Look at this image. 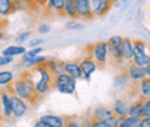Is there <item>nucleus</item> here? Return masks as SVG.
Wrapping results in <instances>:
<instances>
[{
  "label": "nucleus",
  "mask_w": 150,
  "mask_h": 127,
  "mask_svg": "<svg viewBox=\"0 0 150 127\" xmlns=\"http://www.w3.org/2000/svg\"><path fill=\"white\" fill-rule=\"evenodd\" d=\"M7 90H9V92L23 98L29 104H36L40 98L38 95L36 90H35V84H33L30 71H25L23 74H20L18 78H15V81L10 84V87Z\"/></svg>",
  "instance_id": "1"
},
{
  "label": "nucleus",
  "mask_w": 150,
  "mask_h": 127,
  "mask_svg": "<svg viewBox=\"0 0 150 127\" xmlns=\"http://www.w3.org/2000/svg\"><path fill=\"white\" fill-rule=\"evenodd\" d=\"M32 71L36 74V75H39L38 79H35V78L32 77L38 95H39V97L46 95V94L51 91V88L54 87V75L51 74V71L48 70V67H46L45 64H40V65L35 67Z\"/></svg>",
  "instance_id": "2"
},
{
  "label": "nucleus",
  "mask_w": 150,
  "mask_h": 127,
  "mask_svg": "<svg viewBox=\"0 0 150 127\" xmlns=\"http://www.w3.org/2000/svg\"><path fill=\"white\" fill-rule=\"evenodd\" d=\"M107 45H108V59L112 62V65L120 67V64H124L126 61L123 59V36L112 35L107 40Z\"/></svg>",
  "instance_id": "3"
},
{
  "label": "nucleus",
  "mask_w": 150,
  "mask_h": 127,
  "mask_svg": "<svg viewBox=\"0 0 150 127\" xmlns=\"http://www.w3.org/2000/svg\"><path fill=\"white\" fill-rule=\"evenodd\" d=\"M133 62L140 67H146L150 62V46L142 39L133 40Z\"/></svg>",
  "instance_id": "4"
},
{
  "label": "nucleus",
  "mask_w": 150,
  "mask_h": 127,
  "mask_svg": "<svg viewBox=\"0 0 150 127\" xmlns=\"http://www.w3.org/2000/svg\"><path fill=\"white\" fill-rule=\"evenodd\" d=\"M88 55L95 61V64L103 68L108 62V45L107 40H100L95 42L91 46H88Z\"/></svg>",
  "instance_id": "5"
},
{
  "label": "nucleus",
  "mask_w": 150,
  "mask_h": 127,
  "mask_svg": "<svg viewBox=\"0 0 150 127\" xmlns=\"http://www.w3.org/2000/svg\"><path fill=\"white\" fill-rule=\"evenodd\" d=\"M54 87L62 94H74L76 91V79L68 74L62 72L54 77Z\"/></svg>",
  "instance_id": "6"
},
{
  "label": "nucleus",
  "mask_w": 150,
  "mask_h": 127,
  "mask_svg": "<svg viewBox=\"0 0 150 127\" xmlns=\"http://www.w3.org/2000/svg\"><path fill=\"white\" fill-rule=\"evenodd\" d=\"M10 109H12V117L20 118V117H23L28 113L29 104L23 98H20V97L10 92Z\"/></svg>",
  "instance_id": "7"
},
{
  "label": "nucleus",
  "mask_w": 150,
  "mask_h": 127,
  "mask_svg": "<svg viewBox=\"0 0 150 127\" xmlns=\"http://www.w3.org/2000/svg\"><path fill=\"white\" fill-rule=\"evenodd\" d=\"M78 64H79V67H81L82 78H84L85 81H90V79H91V75H93V74L97 71V68H98V65L95 64V61L87 54L85 56H82V58L78 61Z\"/></svg>",
  "instance_id": "8"
},
{
  "label": "nucleus",
  "mask_w": 150,
  "mask_h": 127,
  "mask_svg": "<svg viewBox=\"0 0 150 127\" xmlns=\"http://www.w3.org/2000/svg\"><path fill=\"white\" fill-rule=\"evenodd\" d=\"M76 4V13L78 19L82 22H90L94 19L93 9H91V0H75Z\"/></svg>",
  "instance_id": "9"
},
{
  "label": "nucleus",
  "mask_w": 150,
  "mask_h": 127,
  "mask_svg": "<svg viewBox=\"0 0 150 127\" xmlns=\"http://www.w3.org/2000/svg\"><path fill=\"white\" fill-rule=\"evenodd\" d=\"M112 4H114L112 0H91V9H93L94 18L105 16L110 12Z\"/></svg>",
  "instance_id": "10"
},
{
  "label": "nucleus",
  "mask_w": 150,
  "mask_h": 127,
  "mask_svg": "<svg viewBox=\"0 0 150 127\" xmlns=\"http://www.w3.org/2000/svg\"><path fill=\"white\" fill-rule=\"evenodd\" d=\"M0 114L1 120L12 117V109H10V92L9 90H0Z\"/></svg>",
  "instance_id": "11"
},
{
  "label": "nucleus",
  "mask_w": 150,
  "mask_h": 127,
  "mask_svg": "<svg viewBox=\"0 0 150 127\" xmlns=\"http://www.w3.org/2000/svg\"><path fill=\"white\" fill-rule=\"evenodd\" d=\"M126 74L129 75V78H130V81L133 84H137L139 81H142L146 77L144 68L140 67V65H136L134 62H131L126 67Z\"/></svg>",
  "instance_id": "12"
},
{
  "label": "nucleus",
  "mask_w": 150,
  "mask_h": 127,
  "mask_svg": "<svg viewBox=\"0 0 150 127\" xmlns=\"http://www.w3.org/2000/svg\"><path fill=\"white\" fill-rule=\"evenodd\" d=\"M64 72L71 75L76 81L82 78V72H81V67L78 64V61H65L64 62Z\"/></svg>",
  "instance_id": "13"
},
{
  "label": "nucleus",
  "mask_w": 150,
  "mask_h": 127,
  "mask_svg": "<svg viewBox=\"0 0 150 127\" xmlns=\"http://www.w3.org/2000/svg\"><path fill=\"white\" fill-rule=\"evenodd\" d=\"M39 120L45 123L48 127H65V118L56 114H45Z\"/></svg>",
  "instance_id": "14"
},
{
  "label": "nucleus",
  "mask_w": 150,
  "mask_h": 127,
  "mask_svg": "<svg viewBox=\"0 0 150 127\" xmlns=\"http://www.w3.org/2000/svg\"><path fill=\"white\" fill-rule=\"evenodd\" d=\"M112 114L117 116V117H124L127 116V111H129V103L124 100V98H117L111 106Z\"/></svg>",
  "instance_id": "15"
},
{
  "label": "nucleus",
  "mask_w": 150,
  "mask_h": 127,
  "mask_svg": "<svg viewBox=\"0 0 150 127\" xmlns=\"http://www.w3.org/2000/svg\"><path fill=\"white\" fill-rule=\"evenodd\" d=\"M46 56H43V55H38L35 58H29V59H22V68L25 70V71H29V70H33L35 67L38 65H40V64H45L46 62Z\"/></svg>",
  "instance_id": "16"
},
{
  "label": "nucleus",
  "mask_w": 150,
  "mask_h": 127,
  "mask_svg": "<svg viewBox=\"0 0 150 127\" xmlns=\"http://www.w3.org/2000/svg\"><path fill=\"white\" fill-rule=\"evenodd\" d=\"M64 3L65 0H46L45 7L51 15H64Z\"/></svg>",
  "instance_id": "17"
},
{
  "label": "nucleus",
  "mask_w": 150,
  "mask_h": 127,
  "mask_svg": "<svg viewBox=\"0 0 150 127\" xmlns=\"http://www.w3.org/2000/svg\"><path fill=\"white\" fill-rule=\"evenodd\" d=\"M112 116V110L108 106H100L97 109H94V111L91 113V118L93 120H104Z\"/></svg>",
  "instance_id": "18"
},
{
  "label": "nucleus",
  "mask_w": 150,
  "mask_h": 127,
  "mask_svg": "<svg viewBox=\"0 0 150 127\" xmlns=\"http://www.w3.org/2000/svg\"><path fill=\"white\" fill-rule=\"evenodd\" d=\"M15 74L10 70H0V88L1 90H7L10 87V84L15 81Z\"/></svg>",
  "instance_id": "19"
},
{
  "label": "nucleus",
  "mask_w": 150,
  "mask_h": 127,
  "mask_svg": "<svg viewBox=\"0 0 150 127\" xmlns=\"http://www.w3.org/2000/svg\"><path fill=\"white\" fill-rule=\"evenodd\" d=\"M28 49H26V46H23V45H10V46H6L4 49H3V52L1 55H4V56H10V58H15V56H22V55L25 54Z\"/></svg>",
  "instance_id": "20"
},
{
  "label": "nucleus",
  "mask_w": 150,
  "mask_h": 127,
  "mask_svg": "<svg viewBox=\"0 0 150 127\" xmlns=\"http://www.w3.org/2000/svg\"><path fill=\"white\" fill-rule=\"evenodd\" d=\"M16 12V1L13 0H0V16L6 18Z\"/></svg>",
  "instance_id": "21"
},
{
  "label": "nucleus",
  "mask_w": 150,
  "mask_h": 127,
  "mask_svg": "<svg viewBox=\"0 0 150 127\" xmlns=\"http://www.w3.org/2000/svg\"><path fill=\"white\" fill-rule=\"evenodd\" d=\"M45 65L48 67V70L51 71V74L55 77L59 74L64 72V61H58V59H52V58H48Z\"/></svg>",
  "instance_id": "22"
},
{
  "label": "nucleus",
  "mask_w": 150,
  "mask_h": 127,
  "mask_svg": "<svg viewBox=\"0 0 150 127\" xmlns=\"http://www.w3.org/2000/svg\"><path fill=\"white\" fill-rule=\"evenodd\" d=\"M137 92L142 98H150V77H144L137 82Z\"/></svg>",
  "instance_id": "23"
},
{
  "label": "nucleus",
  "mask_w": 150,
  "mask_h": 127,
  "mask_svg": "<svg viewBox=\"0 0 150 127\" xmlns=\"http://www.w3.org/2000/svg\"><path fill=\"white\" fill-rule=\"evenodd\" d=\"M130 82L131 81H130V78H129V75L126 74V71H123V70L114 77V87H115L117 90H123V88L129 87Z\"/></svg>",
  "instance_id": "24"
},
{
  "label": "nucleus",
  "mask_w": 150,
  "mask_h": 127,
  "mask_svg": "<svg viewBox=\"0 0 150 127\" xmlns=\"http://www.w3.org/2000/svg\"><path fill=\"white\" fill-rule=\"evenodd\" d=\"M123 59L126 62L133 61V39L123 38Z\"/></svg>",
  "instance_id": "25"
},
{
  "label": "nucleus",
  "mask_w": 150,
  "mask_h": 127,
  "mask_svg": "<svg viewBox=\"0 0 150 127\" xmlns=\"http://www.w3.org/2000/svg\"><path fill=\"white\" fill-rule=\"evenodd\" d=\"M64 15L69 19H78L75 0H65V3H64Z\"/></svg>",
  "instance_id": "26"
},
{
  "label": "nucleus",
  "mask_w": 150,
  "mask_h": 127,
  "mask_svg": "<svg viewBox=\"0 0 150 127\" xmlns=\"http://www.w3.org/2000/svg\"><path fill=\"white\" fill-rule=\"evenodd\" d=\"M142 106H143V98L139 97L136 101H133L131 104H129V111H127V116L130 117H140V113H142ZM142 118V117H140Z\"/></svg>",
  "instance_id": "27"
},
{
  "label": "nucleus",
  "mask_w": 150,
  "mask_h": 127,
  "mask_svg": "<svg viewBox=\"0 0 150 127\" xmlns=\"http://www.w3.org/2000/svg\"><path fill=\"white\" fill-rule=\"evenodd\" d=\"M140 117H130V116H124V117H118L117 127H136L140 123Z\"/></svg>",
  "instance_id": "28"
},
{
  "label": "nucleus",
  "mask_w": 150,
  "mask_h": 127,
  "mask_svg": "<svg viewBox=\"0 0 150 127\" xmlns=\"http://www.w3.org/2000/svg\"><path fill=\"white\" fill-rule=\"evenodd\" d=\"M43 52V48L42 46H38V48H29V51H26L25 54L22 55V59H29V58H35L38 55H40Z\"/></svg>",
  "instance_id": "29"
},
{
  "label": "nucleus",
  "mask_w": 150,
  "mask_h": 127,
  "mask_svg": "<svg viewBox=\"0 0 150 127\" xmlns=\"http://www.w3.org/2000/svg\"><path fill=\"white\" fill-rule=\"evenodd\" d=\"M82 28H84V23L79 22V19H69V22L67 23L68 31H81Z\"/></svg>",
  "instance_id": "30"
},
{
  "label": "nucleus",
  "mask_w": 150,
  "mask_h": 127,
  "mask_svg": "<svg viewBox=\"0 0 150 127\" xmlns=\"http://www.w3.org/2000/svg\"><path fill=\"white\" fill-rule=\"evenodd\" d=\"M101 127H117V121H118V117L112 114L111 117L108 118H104V120H98Z\"/></svg>",
  "instance_id": "31"
},
{
  "label": "nucleus",
  "mask_w": 150,
  "mask_h": 127,
  "mask_svg": "<svg viewBox=\"0 0 150 127\" xmlns=\"http://www.w3.org/2000/svg\"><path fill=\"white\" fill-rule=\"evenodd\" d=\"M30 36H32V32H30V31H25V32L19 33L18 36H16V43H18V45H23V43L29 42Z\"/></svg>",
  "instance_id": "32"
},
{
  "label": "nucleus",
  "mask_w": 150,
  "mask_h": 127,
  "mask_svg": "<svg viewBox=\"0 0 150 127\" xmlns=\"http://www.w3.org/2000/svg\"><path fill=\"white\" fill-rule=\"evenodd\" d=\"M140 117H150V98H143Z\"/></svg>",
  "instance_id": "33"
},
{
  "label": "nucleus",
  "mask_w": 150,
  "mask_h": 127,
  "mask_svg": "<svg viewBox=\"0 0 150 127\" xmlns=\"http://www.w3.org/2000/svg\"><path fill=\"white\" fill-rule=\"evenodd\" d=\"M12 64H13V58L0 55V70L4 68V67H7V65H12Z\"/></svg>",
  "instance_id": "34"
},
{
  "label": "nucleus",
  "mask_w": 150,
  "mask_h": 127,
  "mask_svg": "<svg viewBox=\"0 0 150 127\" xmlns=\"http://www.w3.org/2000/svg\"><path fill=\"white\" fill-rule=\"evenodd\" d=\"M65 127H81V123L74 117H69L65 118Z\"/></svg>",
  "instance_id": "35"
},
{
  "label": "nucleus",
  "mask_w": 150,
  "mask_h": 127,
  "mask_svg": "<svg viewBox=\"0 0 150 127\" xmlns=\"http://www.w3.org/2000/svg\"><path fill=\"white\" fill-rule=\"evenodd\" d=\"M38 32H39L40 35H46V33L51 32V26H49L48 23H40V25L38 26Z\"/></svg>",
  "instance_id": "36"
},
{
  "label": "nucleus",
  "mask_w": 150,
  "mask_h": 127,
  "mask_svg": "<svg viewBox=\"0 0 150 127\" xmlns=\"http://www.w3.org/2000/svg\"><path fill=\"white\" fill-rule=\"evenodd\" d=\"M29 48H38V46H42L43 43V39L42 38H35V39H29Z\"/></svg>",
  "instance_id": "37"
},
{
  "label": "nucleus",
  "mask_w": 150,
  "mask_h": 127,
  "mask_svg": "<svg viewBox=\"0 0 150 127\" xmlns=\"http://www.w3.org/2000/svg\"><path fill=\"white\" fill-rule=\"evenodd\" d=\"M81 127H91V117L84 118V120H82V123H81Z\"/></svg>",
  "instance_id": "38"
},
{
  "label": "nucleus",
  "mask_w": 150,
  "mask_h": 127,
  "mask_svg": "<svg viewBox=\"0 0 150 127\" xmlns=\"http://www.w3.org/2000/svg\"><path fill=\"white\" fill-rule=\"evenodd\" d=\"M33 127H48L45 123H42L40 120H38V121H35V124H33Z\"/></svg>",
  "instance_id": "39"
},
{
  "label": "nucleus",
  "mask_w": 150,
  "mask_h": 127,
  "mask_svg": "<svg viewBox=\"0 0 150 127\" xmlns=\"http://www.w3.org/2000/svg\"><path fill=\"white\" fill-rule=\"evenodd\" d=\"M144 72H146V77H150V62L144 67Z\"/></svg>",
  "instance_id": "40"
},
{
  "label": "nucleus",
  "mask_w": 150,
  "mask_h": 127,
  "mask_svg": "<svg viewBox=\"0 0 150 127\" xmlns=\"http://www.w3.org/2000/svg\"><path fill=\"white\" fill-rule=\"evenodd\" d=\"M4 38H6V33H4L3 31H0V42H1V40H3Z\"/></svg>",
  "instance_id": "41"
},
{
  "label": "nucleus",
  "mask_w": 150,
  "mask_h": 127,
  "mask_svg": "<svg viewBox=\"0 0 150 127\" xmlns=\"http://www.w3.org/2000/svg\"><path fill=\"white\" fill-rule=\"evenodd\" d=\"M4 22H3V16H0V25H3Z\"/></svg>",
  "instance_id": "42"
},
{
  "label": "nucleus",
  "mask_w": 150,
  "mask_h": 127,
  "mask_svg": "<svg viewBox=\"0 0 150 127\" xmlns=\"http://www.w3.org/2000/svg\"><path fill=\"white\" fill-rule=\"evenodd\" d=\"M136 127H144V126H143V124H142V121H140V123H139V124H137Z\"/></svg>",
  "instance_id": "43"
},
{
  "label": "nucleus",
  "mask_w": 150,
  "mask_h": 127,
  "mask_svg": "<svg viewBox=\"0 0 150 127\" xmlns=\"http://www.w3.org/2000/svg\"><path fill=\"white\" fill-rule=\"evenodd\" d=\"M0 127H12V126H6V124H4V126H0Z\"/></svg>",
  "instance_id": "44"
},
{
  "label": "nucleus",
  "mask_w": 150,
  "mask_h": 127,
  "mask_svg": "<svg viewBox=\"0 0 150 127\" xmlns=\"http://www.w3.org/2000/svg\"><path fill=\"white\" fill-rule=\"evenodd\" d=\"M115 1H118V0H112V3H115Z\"/></svg>",
  "instance_id": "45"
},
{
  "label": "nucleus",
  "mask_w": 150,
  "mask_h": 127,
  "mask_svg": "<svg viewBox=\"0 0 150 127\" xmlns=\"http://www.w3.org/2000/svg\"><path fill=\"white\" fill-rule=\"evenodd\" d=\"M0 120H1V114H0Z\"/></svg>",
  "instance_id": "46"
},
{
  "label": "nucleus",
  "mask_w": 150,
  "mask_h": 127,
  "mask_svg": "<svg viewBox=\"0 0 150 127\" xmlns=\"http://www.w3.org/2000/svg\"><path fill=\"white\" fill-rule=\"evenodd\" d=\"M13 1H16V0H13Z\"/></svg>",
  "instance_id": "47"
}]
</instances>
